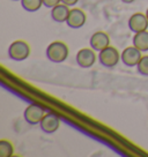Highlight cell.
I'll use <instances>...</instances> for the list:
<instances>
[{"instance_id":"obj_1","label":"cell","mask_w":148,"mask_h":157,"mask_svg":"<svg viewBox=\"0 0 148 157\" xmlns=\"http://www.w3.org/2000/svg\"><path fill=\"white\" fill-rule=\"evenodd\" d=\"M46 57L56 64L63 63L68 57V48L63 42H53L46 49Z\"/></svg>"},{"instance_id":"obj_2","label":"cell","mask_w":148,"mask_h":157,"mask_svg":"<svg viewBox=\"0 0 148 157\" xmlns=\"http://www.w3.org/2000/svg\"><path fill=\"white\" fill-rule=\"evenodd\" d=\"M30 48L23 40H15L10 45L8 49V56L10 59L15 61H22L29 57Z\"/></svg>"},{"instance_id":"obj_3","label":"cell","mask_w":148,"mask_h":157,"mask_svg":"<svg viewBox=\"0 0 148 157\" xmlns=\"http://www.w3.org/2000/svg\"><path fill=\"white\" fill-rule=\"evenodd\" d=\"M119 59H120L119 52L115 48H112V46H108V48L103 49L102 51H99V63H101L102 66L107 67V68L115 67L119 63Z\"/></svg>"},{"instance_id":"obj_4","label":"cell","mask_w":148,"mask_h":157,"mask_svg":"<svg viewBox=\"0 0 148 157\" xmlns=\"http://www.w3.org/2000/svg\"><path fill=\"white\" fill-rule=\"evenodd\" d=\"M141 58H142L141 51L139 49H137L134 45L133 46H130V48H126L123 51L122 56H120L122 61L127 67H134V66H137Z\"/></svg>"},{"instance_id":"obj_5","label":"cell","mask_w":148,"mask_h":157,"mask_svg":"<svg viewBox=\"0 0 148 157\" xmlns=\"http://www.w3.org/2000/svg\"><path fill=\"white\" fill-rule=\"evenodd\" d=\"M23 116H25V120L28 124H30V125H37V124H41L42 119L45 116V112L41 106L31 104V105H29L25 110Z\"/></svg>"},{"instance_id":"obj_6","label":"cell","mask_w":148,"mask_h":157,"mask_svg":"<svg viewBox=\"0 0 148 157\" xmlns=\"http://www.w3.org/2000/svg\"><path fill=\"white\" fill-rule=\"evenodd\" d=\"M128 28L131 31L135 33H140V31H145L148 28V19L146 14L142 13H135L133 14L130 20H128Z\"/></svg>"},{"instance_id":"obj_7","label":"cell","mask_w":148,"mask_h":157,"mask_svg":"<svg viewBox=\"0 0 148 157\" xmlns=\"http://www.w3.org/2000/svg\"><path fill=\"white\" fill-rule=\"evenodd\" d=\"M94 51L93 49H81L76 53V63L81 68H89L95 64L96 56Z\"/></svg>"},{"instance_id":"obj_8","label":"cell","mask_w":148,"mask_h":157,"mask_svg":"<svg viewBox=\"0 0 148 157\" xmlns=\"http://www.w3.org/2000/svg\"><path fill=\"white\" fill-rule=\"evenodd\" d=\"M89 44H90V48L95 51H102L103 49L110 46V38L103 31H97L90 37Z\"/></svg>"},{"instance_id":"obj_9","label":"cell","mask_w":148,"mask_h":157,"mask_svg":"<svg viewBox=\"0 0 148 157\" xmlns=\"http://www.w3.org/2000/svg\"><path fill=\"white\" fill-rule=\"evenodd\" d=\"M66 23L72 29H79L81 27H84V25L86 23V14H84V12L79 10V8L71 10Z\"/></svg>"},{"instance_id":"obj_10","label":"cell","mask_w":148,"mask_h":157,"mask_svg":"<svg viewBox=\"0 0 148 157\" xmlns=\"http://www.w3.org/2000/svg\"><path fill=\"white\" fill-rule=\"evenodd\" d=\"M41 128L42 131L48 134H52L54 133L60 126V120L58 117H56L54 114H51V113H48L45 114L44 118L42 119L41 121Z\"/></svg>"},{"instance_id":"obj_11","label":"cell","mask_w":148,"mask_h":157,"mask_svg":"<svg viewBox=\"0 0 148 157\" xmlns=\"http://www.w3.org/2000/svg\"><path fill=\"white\" fill-rule=\"evenodd\" d=\"M69 12H71V10L68 8V6L61 2L59 5L54 6L53 8H51V17L54 22L63 23V22L67 21Z\"/></svg>"},{"instance_id":"obj_12","label":"cell","mask_w":148,"mask_h":157,"mask_svg":"<svg viewBox=\"0 0 148 157\" xmlns=\"http://www.w3.org/2000/svg\"><path fill=\"white\" fill-rule=\"evenodd\" d=\"M133 45L139 49L141 52H146L148 51V31H140V33H135L133 37Z\"/></svg>"},{"instance_id":"obj_13","label":"cell","mask_w":148,"mask_h":157,"mask_svg":"<svg viewBox=\"0 0 148 157\" xmlns=\"http://www.w3.org/2000/svg\"><path fill=\"white\" fill-rule=\"evenodd\" d=\"M21 5L27 12H37L43 5V0H21Z\"/></svg>"},{"instance_id":"obj_14","label":"cell","mask_w":148,"mask_h":157,"mask_svg":"<svg viewBox=\"0 0 148 157\" xmlns=\"http://www.w3.org/2000/svg\"><path fill=\"white\" fill-rule=\"evenodd\" d=\"M14 152L13 146L10 141L1 140L0 141V157H10Z\"/></svg>"},{"instance_id":"obj_15","label":"cell","mask_w":148,"mask_h":157,"mask_svg":"<svg viewBox=\"0 0 148 157\" xmlns=\"http://www.w3.org/2000/svg\"><path fill=\"white\" fill-rule=\"evenodd\" d=\"M137 69L141 75L148 76V56H145L140 59L139 64L137 65Z\"/></svg>"},{"instance_id":"obj_16","label":"cell","mask_w":148,"mask_h":157,"mask_svg":"<svg viewBox=\"0 0 148 157\" xmlns=\"http://www.w3.org/2000/svg\"><path fill=\"white\" fill-rule=\"evenodd\" d=\"M61 2V0H43V5L46 8H53L54 6L59 5Z\"/></svg>"},{"instance_id":"obj_17","label":"cell","mask_w":148,"mask_h":157,"mask_svg":"<svg viewBox=\"0 0 148 157\" xmlns=\"http://www.w3.org/2000/svg\"><path fill=\"white\" fill-rule=\"evenodd\" d=\"M78 1H79V0H61V2L65 4V5H67L68 7L69 6H74L75 4H78Z\"/></svg>"},{"instance_id":"obj_18","label":"cell","mask_w":148,"mask_h":157,"mask_svg":"<svg viewBox=\"0 0 148 157\" xmlns=\"http://www.w3.org/2000/svg\"><path fill=\"white\" fill-rule=\"evenodd\" d=\"M124 4H132L134 0H122Z\"/></svg>"},{"instance_id":"obj_19","label":"cell","mask_w":148,"mask_h":157,"mask_svg":"<svg viewBox=\"0 0 148 157\" xmlns=\"http://www.w3.org/2000/svg\"><path fill=\"white\" fill-rule=\"evenodd\" d=\"M146 16H147V19H148V10H146Z\"/></svg>"},{"instance_id":"obj_20","label":"cell","mask_w":148,"mask_h":157,"mask_svg":"<svg viewBox=\"0 0 148 157\" xmlns=\"http://www.w3.org/2000/svg\"><path fill=\"white\" fill-rule=\"evenodd\" d=\"M13 1H19V0H13ZM20 1H21V0H20Z\"/></svg>"}]
</instances>
